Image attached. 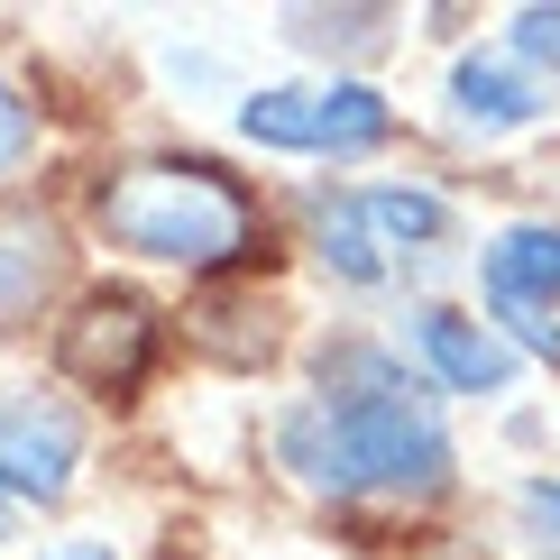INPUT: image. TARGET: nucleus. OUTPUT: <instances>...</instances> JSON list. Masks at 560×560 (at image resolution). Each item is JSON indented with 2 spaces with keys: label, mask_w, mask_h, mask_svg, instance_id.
<instances>
[{
  "label": "nucleus",
  "mask_w": 560,
  "mask_h": 560,
  "mask_svg": "<svg viewBox=\"0 0 560 560\" xmlns=\"http://www.w3.org/2000/svg\"><path fill=\"white\" fill-rule=\"evenodd\" d=\"M359 202H368V230L386 240L395 267H423V258H441L459 240L451 194H432V184H359Z\"/></svg>",
  "instance_id": "obj_10"
},
{
  "label": "nucleus",
  "mask_w": 560,
  "mask_h": 560,
  "mask_svg": "<svg viewBox=\"0 0 560 560\" xmlns=\"http://www.w3.org/2000/svg\"><path fill=\"white\" fill-rule=\"evenodd\" d=\"M478 294L560 313V221H505L487 240V258H478Z\"/></svg>",
  "instance_id": "obj_9"
},
{
  "label": "nucleus",
  "mask_w": 560,
  "mask_h": 560,
  "mask_svg": "<svg viewBox=\"0 0 560 560\" xmlns=\"http://www.w3.org/2000/svg\"><path fill=\"white\" fill-rule=\"evenodd\" d=\"M276 37L303 46V56L349 65V56H377V46L395 37V10H285V19H276Z\"/></svg>",
  "instance_id": "obj_12"
},
{
  "label": "nucleus",
  "mask_w": 560,
  "mask_h": 560,
  "mask_svg": "<svg viewBox=\"0 0 560 560\" xmlns=\"http://www.w3.org/2000/svg\"><path fill=\"white\" fill-rule=\"evenodd\" d=\"M19 515H28V505H10V497H0V542H10V533H19Z\"/></svg>",
  "instance_id": "obj_19"
},
{
  "label": "nucleus",
  "mask_w": 560,
  "mask_h": 560,
  "mask_svg": "<svg viewBox=\"0 0 560 560\" xmlns=\"http://www.w3.org/2000/svg\"><path fill=\"white\" fill-rule=\"evenodd\" d=\"M395 138V102L359 74L313 83V156H377Z\"/></svg>",
  "instance_id": "obj_11"
},
{
  "label": "nucleus",
  "mask_w": 560,
  "mask_h": 560,
  "mask_svg": "<svg viewBox=\"0 0 560 560\" xmlns=\"http://www.w3.org/2000/svg\"><path fill=\"white\" fill-rule=\"evenodd\" d=\"M83 469V413L56 386H0V497L65 505Z\"/></svg>",
  "instance_id": "obj_3"
},
{
  "label": "nucleus",
  "mask_w": 560,
  "mask_h": 560,
  "mask_svg": "<svg viewBox=\"0 0 560 560\" xmlns=\"http://www.w3.org/2000/svg\"><path fill=\"white\" fill-rule=\"evenodd\" d=\"M92 230L129 258L184 276H230L267 248L258 194L212 156H120L92 184Z\"/></svg>",
  "instance_id": "obj_2"
},
{
  "label": "nucleus",
  "mask_w": 560,
  "mask_h": 560,
  "mask_svg": "<svg viewBox=\"0 0 560 560\" xmlns=\"http://www.w3.org/2000/svg\"><path fill=\"white\" fill-rule=\"evenodd\" d=\"M37 156V102L10 83V65H0V175H19Z\"/></svg>",
  "instance_id": "obj_16"
},
{
  "label": "nucleus",
  "mask_w": 560,
  "mask_h": 560,
  "mask_svg": "<svg viewBox=\"0 0 560 560\" xmlns=\"http://www.w3.org/2000/svg\"><path fill=\"white\" fill-rule=\"evenodd\" d=\"M405 340H413V359H423V377L441 395H469V405H497V395H515V377H524V359L505 349V331L478 322V313H459V303H413Z\"/></svg>",
  "instance_id": "obj_5"
},
{
  "label": "nucleus",
  "mask_w": 560,
  "mask_h": 560,
  "mask_svg": "<svg viewBox=\"0 0 560 560\" xmlns=\"http://www.w3.org/2000/svg\"><path fill=\"white\" fill-rule=\"evenodd\" d=\"M240 138L267 156H313V83H258L240 92Z\"/></svg>",
  "instance_id": "obj_13"
},
{
  "label": "nucleus",
  "mask_w": 560,
  "mask_h": 560,
  "mask_svg": "<svg viewBox=\"0 0 560 560\" xmlns=\"http://www.w3.org/2000/svg\"><path fill=\"white\" fill-rule=\"evenodd\" d=\"M276 469L313 497H441L459 469L441 395L423 368H405L386 340L340 331L313 349V395H294L267 423Z\"/></svg>",
  "instance_id": "obj_1"
},
{
  "label": "nucleus",
  "mask_w": 560,
  "mask_h": 560,
  "mask_svg": "<svg viewBox=\"0 0 560 560\" xmlns=\"http://www.w3.org/2000/svg\"><path fill=\"white\" fill-rule=\"evenodd\" d=\"M505 56L560 83V0H551V10L533 0V10H515V19H505Z\"/></svg>",
  "instance_id": "obj_14"
},
{
  "label": "nucleus",
  "mask_w": 560,
  "mask_h": 560,
  "mask_svg": "<svg viewBox=\"0 0 560 560\" xmlns=\"http://www.w3.org/2000/svg\"><path fill=\"white\" fill-rule=\"evenodd\" d=\"M303 230H313V258L340 276V285H359V294H377L395 258H386V240L368 230V202L349 194V184H313L303 194Z\"/></svg>",
  "instance_id": "obj_8"
},
{
  "label": "nucleus",
  "mask_w": 560,
  "mask_h": 560,
  "mask_svg": "<svg viewBox=\"0 0 560 560\" xmlns=\"http://www.w3.org/2000/svg\"><path fill=\"white\" fill-rule=\"evenodd\" d=\"M441 102H451V120L469 138H515V129H542L551 120V83L515 65L505 46H469V56L451 65V83H441Z\"/></svg>",
  "instance_id": "obj_6"
},
{
  "label": "nucleus",
  "mask_w": 560,
  "mask_h": 560,
  "mask_svg": "<svg viewBox=\"0 0 560 560\" xmlns=\"http://www.w3.org/2000/svg\"><path fill=\"white\" fill-rule=\"evenodd\" d=\"M46 560H110L102 542H65V551H46Z\"/></svg>",
  "instance_id": "obj_18"
},
{
  "label": "nucleus",
  "mask_w": 560,
  "mask_h": 560,
  "mask_svg": "<svg viewBox=\"0 0 560 560\" xmlns=\"http://www.w3.org/2000/svg\"><path fill=\"white\" fill-rule=\"evenodd\" d=\"M405 560H497V551H478V542H413Z\"/></svg>",
  "instance_id": "obj_17"
},
{
  "label": "nucleus",
  "mask_w": 560,
  "mask_h": 560,
  "mask_svg": "<svg viewBox=\"0 0 560 560\" xmlns=\"http://www.w3.org/2000/svg\"><path fill=\"white\" fill-rule=\"evenodd\" d=\"M515 533H524L542 560H560V478H551V469H533V478L515 487Z\"/></svg>",
  "instance_id": "obj_15"
},
{
  "label": "nucleus",
  "mask_w": 560,
  "mask_h": 560,
  "mask_svg": "<svg viewBox=\"0 0 560 560\" xmlns=\"http://www.w3.org/2000/svg\"><path fill=\"white\" fill-rule=\"evenodd\" d=\"M156 349H166V313L138 303V294H120V285H102V294L74 303L56 359H65V377H83L92 395H129L156 368Z\"/></svg>",
  "instance_id": "obj_4"
},
{
  "label": "nucleus",
  "mask_w": 560,
  "mask_h": 560,
  "mask_svg": "<svg viewBox=\"0 0 560 560\" xmlns=\"http://www.w3.org/2000/svg\"><path fill=\"white\" fill-rule=\"evenodd\" d=\"M65 267H74V248H65L56 212H37V202H0V340L28 331L46 303L65 294Z\"/></svg>",
  "instance_id": "obj_7"
}]
</instances>
